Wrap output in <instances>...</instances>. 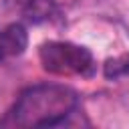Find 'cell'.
Instances as JSON below:
<instances>
[{"mask_svg": "<svg viewBox=\"0 0 129 129\" xmlns=\"http://www.w3.org/2000/svg\"><path fill=\"white\" fill-rule=\"evenodd\" d=\"M79 107V95L71 87L40 83L24 89L8 113L0 119L2 127H56L67 123Z\"/></svg>", "mask_w": 129, "mask_h": 129, "instance_id": "1", "label": "cell"}, {"mask_svg": "<svg viewBox=\"0 0 129 129\" xmlns=\"http://www.w3.org/2000/svg\"><path fill=\"white\" fill-rule=\"evenodd\" d=\"M38 60L46 73L58 77H91L95 73L91 50L67 40L42 42L38 48Z\"/></svg>", "mask_w": 129, "mask_h": 129, "instance_id": "2", "label": "cell"}, {"mask_svg": "<svg viewBox=\"0 0 129 129\" xmlns=\"http://www.w3.org/2000/svg\"><path fill=\"white\" fill-rule=\"evenodd\" d=\"M28 46V32L22 24H8L0 32V62L10 56H18Z\"/></svg>", "mask_w": 129, "mask_h": 129, "instance_id": "3", "label": "cell"}, {"mask_svg": "<svg viewBox=\"0 0 129 129\" xmlns=\"http://www.w3.org/2000/svg\"><path fill=\"white\" fill-rule=\"evenodd\" d=\"M123 73H129V56L127 54L113 58V60H107V64H105V77L107 79H115Z\"/></svg>", "mask_w": 129, "mask_h": 129, "instance_id": "4", "label": "cell"}]
</instances>
